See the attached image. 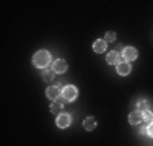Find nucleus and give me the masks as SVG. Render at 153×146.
<instances>
[{
    "mask_svg": "<svg viewBox=\"0 0 153 146\" xmlns=\"http://www.w3.org/2000/svg\"><path fill=\"white\" fill-rule=\"evenodd\" d=\"M148 107H150V102L145 101V99H140V101L137 102V111H138V112H145V111H148Z\"/></svg>",
    "mask_w": 153,
    "mask_h": 146,
    "instance_id": "nucleus-13",
    "label": "nucleus"
},
{
    "mask_svg": "<svg viewBox=\"0 0 153 146\" xmlns=\"http://www.w3.org/2000/svg\"><path fill=\"white\" fill-rule=\"evenodd\" d=\"M64 101H65L64 97L54 101V104L51 105V112H52V114H56V115H60L62 114V109H64Z\"/></svg>",
    "mask_w": 153,
    "mask_h": 146,
    "instance_id": "nucleus-8",
    "label": "nucleus"
},
{
    "mask_svg": "<svg viewBox=\"0 0 153 146\" xmlns=\"http://www.w3.org/2000/svg\"><path fill=\"white\" fill-rule=\"evenodd\" d=\"M130 70H132V67H130L129 62H121V63L117 65V73H119V75H122V76L129 75Z\"/></svg>",
    "mask_w": 153,
    "mask_h": 146,
    "instance_id": "nucleus-9",
    "label": "nucleus"
},
{
    "mask_svg": "<svg viewBox=\"0 0 153 146\" xmlns=\"http://www.w3.org/2000/svg\"><path fill=\"white\" fill-rule=\"evenodd\" d=\"M76 96H78V89L74 86V85H67L62 89V97H64L67 102H72L76 99Z\"/></svg>",
    "mask_w": 153,
    "mask_h": 146,
    "instance_id": "nucleus-2",
    "label": "nucleus"
},
{
    "mask_svg": "<svg viewBox=\"0 0 153 146\" xmlns=\"http://www.w3.org/2000/svg\"><path fill=\"white\" fill-rule=\"evenodd\" d=\"M54 75H56V72H54L52 68H51V70H44L42 72V80H44V81H52Z\"/></svg>",
    "mask_w": 153,
    "mask_h": 146,
    "instance_id": "nucleus-14",
    "label": "nucleus"
},
{
    "mask_svg": "<svg viewBox=\"0 0 153 146\" xmlns=\"http://www.w3.org/2000/svg\"><path fill=\"white\" fill-rule=\"evenodd\" d=\"M46 96L49 97V99H52V101H57V99H60L62 91H60L59 86H49L46 89Z\"/></svg>",
    "mask_w": 153,
    "mask_h": 146,
    "instance_id": "nucleus-4",
    "label": "nucleus"
},
{
    "mask_svg": "<svg viewBox=\"0 0 153 146\" xmlns=\"http://www.w3.org/2000/svg\"><path fill=\"white\" fill-rule=\"evenodd\" d=\"M70 115L68 114H64V112H62L60 115H57V120H56V123H57V127H59V128H67L68 125H70Z\"/></svg>",
    "mask_w": 153,
    "mask_h": 146,
    "instance_id": "nucleus-5",
    "label": "nucleus"
},
{
    "mask_svg": "<svg viewBox=\"0 0 153 146\" xmlns=\"http://www.w3.org/2000/svg\"><path fill=\"white\" fill-rule=\"evenodd\" d=\"M137 55H138V52H137L135 47H124L122 52H121V57L124 58V62H132V60H135Z\"/></svg>",
    "mask_w": 153,
    "mask_h": 146,
    "instance_id": "nucleus-3",
    "label": "nucleus"
},
{
    "mask_svg": "<svg viewBox=\"0 0 153 146\" xmlns=\"http://www.w3.org/2000/svg\"><path fill=\"white\" fill-rule=\"evenodd\" d=\"M121 54H119V52H116V50H112V52H109L108 54V58H106V60H108V63L109 65H119V63H121Z\"/></svg>",
    "mask_w": 153,
    "mask_h": 146,
    "instance_id": "nucleus-7",
    "label": "nucleus"
},
{
    "mask_svg": "<svg viewBox=\"0 0 153 146\" xmlns=\"http://www.w3.org/2000/svg\"><path fill=\"white\" fill-rule=\"evenodd\" d=\"M67 68H68L67 62L62 60V58H57V60L52 63V70L56 73H65V72H67Z\"/></svg>",
    "mask_w": 153,
    "mask_h": 146,
    "instance_id": "nucleus-6",
    "label": "nucleus"
},
{
    "mask_svg": "<svg viewBox=\"0 0 153 146\" xmlns=\"http://www.w3.org/2000/svg\"><path fill=\"white\" fill-rule=\"evenodd\" d=\"M138 133H140V135H147V128H145V127H143V128H140Z\"/></svg>",
    "mask_w": 153,
    "mask_h": 146,
    "instance_id": "nucleus-18",
    "label": "nucleus"
},
{
    "mask_svg": "<svg viewBox=\"0 0 153 146\" xmlns=\"http://www.w3.org/2000/svg\"><path fill=\"white\" fill-rule=\"evenodd\" d=\"M147 135L148 136H152L153 138V122L148 123V127H147Z\"/></svg>",
    "mask_w": 153,
    "mask_h": 146,
    "instance_id": "nucleus-17",
    "label": "nucleus"
},
{
    "mask_svg": "<svg viewBox=\"0 0 153 146\" xmlns=\"http://www.w3.org/2000/svg\"><path fill=\"white\" fill-rule=\"evenodd\" d=\"M104 41H106V42H114L116 41V34H114V32H106Z\"/></svg>",
    "mask_w": 153,
    "mask_h": 146,
    "instance_id": "nucleus-16",
    "label": "nucleus"
},
{
    "mask_svg": "<svg viewBox=\"0 0 153 146\" xmlns=\"http://www.w3.org/2000/svg\"><path fill=\"white\" fill-rule=\"evenodd\" d=\"M129 122H130V125H137V123H140L142 122V114L138 111L132 112V114L129 115Z\"/></svg>",
    "mask_w": 153,
    "mask_h": 146,
    "instance_id": "nucleus-11",
    "label": "nucleus"
},
{
    "mask_svg": "<svg viewBox=\"0 0 153 146\" xmlns=\"http://www.w3.org/2000/svg\"><path fill=\"white\" fill-rule=\"evenodd\" d=\"M106 46H108V42L104 41V39H98V41H94V44H93V50L98 54H101V52L106 50Z\"/></svg>",
    "mask_w": 153,
    "mask_h": 146,
    "instance_id": "nucleus-10",
    "label": "nucleus"
},
{
    "mask_svg": "<svg viewBox=\"0 0 153 146\" xmlns=\"http://www.w3.org/2000/svg\"><path fill=\"white\" fill-rule=\"evenodd\" d=\"M83 127H85L88 131H91V130L96 128V120H94L93 117H86L85 122H83Z\"/></svg>",
    "mask_w": 153,
    "mask_h": 146,
    "instance_id": "nucleus-12",
    "label": "nucleus"
},
{
    "mask_svg": "<svg viewBox=\"0 0 153 146\" xmlns=\"http://www.w3.org/2000/svg\"><path fill=\"white\" fill-rule=\"evenodd\" d=\"M51 60H52V57H51V54L47 52V50H39V52H36L34 57H33V63H34V67H38V68L49 67Z\"/></svg>",
    "mask_w": 153,
    "mask_h": 146,
    "instance_id": "nucleus-1",
    "label": "nucleus"
},
{
    "mask_svg": "<svg viewBox=\"0 0 153 146\" xmlns=\"http://www.w3.org/2000/svg\"><path fill=\"white\" fill-rule=\"evenodd\" d=\"M142 120H145V122H148V123L153 120V112L150 111V109L145 111V112H142Z\"/></svg>",
    "mask_w": 153,
    "mask_h": 146,
    "instance_id": "nucleus-15",
    "label": "nucleus"
}]
</instances>
